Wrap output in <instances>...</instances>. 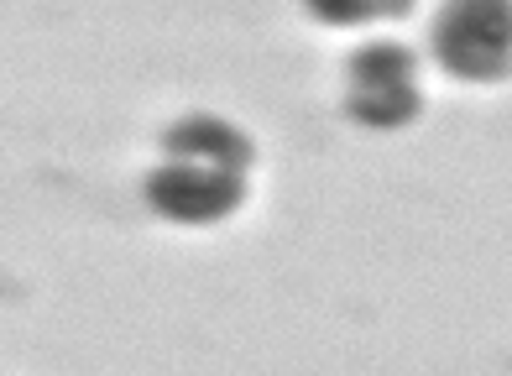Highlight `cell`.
Here are the masks:
<instances>
[{"label": "cell", "instance_id": "1", "mask_svg": "<svg viewBox=\"0 0 512 376\" xmlns=\"http://www.w3.org/2000/svg\"><path fill=\"white\" fill-rule=\"evenodd\" d=\"M434 42L445 47L455 74L492 79L512 58V6L507 0H450Z\"/></svg>", "mask_w": 512, "mask_h": 376}, {"label": "cell", "instance_id": "2", "mask_svg": "<svg viewBox=\"0 0 512 376\" xmlns=\"http://www.w3.org/2000/svg\"><path fill=\"white\" fill-rule=\"evenodd\" d=\"M418 105L413 74H408V53L398 47H377L356 63V110L366 121H403Z\"/></svg>", "mask_w": 512, "mask_h": 376}, {"label": "cell", "instance_id": "3", "mask_svg": "<svg viewBox=\"0 0 512 376\" xmlns=\"http://www.w3.org/2000/svg\"><path fill=\"white\" fill-rule=\"evenodd\" d=\"M324 16L335 21H361V16H382V11H403L408 0H314Z\"/></svg>", "mask_w": 512, "mask_h": 376}]
</instances>
